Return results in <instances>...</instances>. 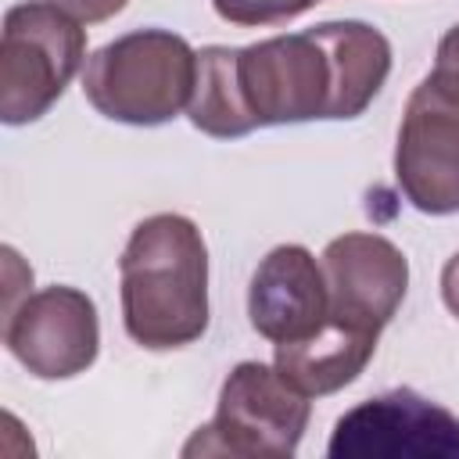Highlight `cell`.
I'll use <instances>...</instances> for the list:
<instances>
[{"label": "cell", "instance_id": "6", "mask_svg": "<svg viewBox=\"0 0 459 459\" xmlns=\"http://www.w3.org/2000/svg\"><path fill=\"white\" fill-rule=\"evenodd\" d=\"M394 179L427 215L459 212V90L427 75L405 104Z\"/></svg>", "mask_w": 459, "mask_h": 459}, {"label": "cell", "instance_id": "5", "mask_svg": "<svg viewBox=\"0 0 459 459\" xmlns=\"http://www.w3.org/2000/svg\"><path fill=\"white\" fill-rule=\"evenodd\" d=\"M237 82L255 126L333 118V61L316 29L240 47Z\"/></svg>", "mask_w": 459, "mask_h": 459}, {"label": "cell", "instance_id": "12", "mask_svg": "<svg viewBox=\"0 0 459 459\" xmlns=\"http://www.w3.org/2000/svg\"><path fill=\"white\" fill-rule=\"evenodd\" d=\"M333 61V118H355L369 108L391 72V43L366 22L312 25Z\"/></svg>", "mask_w": 459, "mask_h": 459}, {"label": "cell", "instance_id": "14", "mask_svg": "<svg viewBox=\"0 0 459 459\" xmlns=\"http://www.w3.org/2000/svg\"><path fill=\"white\" fill-rule=\"evenodd\" d=\"M219 18L230 25H280L298 18L319 0H212Z\"/></svg>", "mask_w": 459, "mask_h": 459}, {"label": "cell", "instance_id": "16", "mask_svg": "<svg viewBox=\"0 0 459 459\" xmlns=\"http://www.w3.org/2000/svg\"><path fill=\"white\" fill-rule=\"evenodd\" d=\"M434 79H441L445 86L459 90V25L445 32V39L437 43V61L430 68Z\"/></svg>", "mask_w": 459, "mask_h": 459}, {"label": "cell", "instance_id": "3", "mask_svg": "<svg viewBox=\"0 0 459 459\" xmlns=\"http://www.w3.org/2000/svg\"><path fill=\"white\" fill-rule=\"evenodd\" d=\"M308 427V394L290 387L276 366L240 362L219 391V409L201 427L183 455H240V459H287Z\"/></svg>", "mask_w": 459, "mask_h": 459}, {"label": "cell", "instance_id": "9", "mask_svg": "<svg viewBox=\"0 0 459 459\" xmlns=\"http://www.w3.org/2000/svg\"><path fill=\"white\" fill-rule=\"evenodd\" d=\"M4 341L29 373L43 380L75 377L97 359V308L75 287H43L7 312Z\"/></svg>", "mask_w": 459, "mask_h": 459}, {"label": "cell", "instance_id": "1", "mask_svg": "<svg viewBox=\"0 0 459 459\" xmlns=\"http://www.w3.org/2000/svg\"><path fill=\"white\" fill-rule=\"evenodd\" d=\"M126 333L151 348H183L208 330V247L201 230L176 212L143 219L122 258Z\"/></svg>", "mask_w": 459, "mask_h": 459}, {"label": "cell", "instance_id": "17", "mask_svg": "<svg viewBox=\"0 0 459 459\" xmlns=\"http://www.w3.org/2000/svg\"><path fill=\"white\" fill-rule=\"evenodd\" d=\"M441 294H445L448 312L459 319V251L448 258V265H445V273H441Z\"/></svg>", "mask_w": 459, "mask_h": 459}, {"label": "cell", "instance_id": "15", "mask_svg": "<svg viewBox=\"0 0 459 459\" xmlns=\"http://www.w3.org/2000/svg\"><path fill=\"white\" fill-rule=\"evenodd\" d=\"M47 4H54L57 11H65L68 18H75V22H104V18H111V14H118L122 7H126V0H47Z\"/></svg>", "mask_w": 459, "mask_h": 459}, {"label": "cell", "instance_id": "11", "mask_svg": "<svg viewBox=\"0 0 459 459\" xmlns=\"http://www.w3.org/2000/svg\"><path fill=\"white\" fill-rule=\"evenodd\" d=\"M373 351H377L373 333H359V330H348L326 319L312 337L276 344L273 366L290 387H298L308 398H319V394H333L344 384H351L366 369Z\"/></svg>", "mask_w": 459, "mask_h": 459}, {"label": "cell", "instance_id": "10", "mask_svg": "<svg viewBox=\"0 0 459 459\" xmlns=\"http://www.w3.org/2000/svg\"><path fill=\"white\" fill-rule=\"evenodd\" d=\"M326 276L308 247L280 244L258 262L247 290V316L265 341L290 344L312 337L326 323Z\"/></svg>", "mask_w": 459, "mask_h": 459}, {"label": "cell", "instance_id": "8", "mask_svg": "<svg viewBox=\"0 0 459 459\" xmlns=\"http://www.w3.org/2000/svg\"><path fill=\"white\" fill-rule=\"evenodd\" d=\"M326 276V319L359 333L380 337L398 312L409 287L405 255L377 233H344L323 251Z\"/></svg>", "mask_w": 459, "mask_h": 459}, {"label": "cell", "instance_id": "13", "mask_svg": "<svg viewBox=\"0 0 459 459\" xmlns=\"http://www.w3.org/2000/svg\"><path fill=\"white\" fill-rule=\"evenodd\" d=\"M186 115L201 133L219 140H233L255 129V118L237 82V47L197 50V82Z\"/></svg>", "mask_w": 459, "mask_h": 459}, {"label": "cell", "instance_id": "4", "mask_svg": "<svg viewBox=\"0 0 459 459\" xmlns=\"http://www.w3.org/2000/svg\"><path fill=\"white\" fill-rule=\"evenodd\" d=\"M86 54L75 18L54 4H14L0 32V118L7 126L36 122L65 93Z\"/></svg>", "mask_w": 459, "mask_h": 459}, {"label": "cell", "instance_id": "7", "mask_svg": "<svg viewBox=\"0 0 459 459\" xmlns=\"http://www.w3.org/2000/svg\"><path fill=\"white\" fill-rule=\"evenodd\" d=\"M326 452L333 459H459V416L398 387L348 409Z\"/></svg>", "mask_w": 459, "mask_h": 459}, {"label": "cell", "instance_id": "2", "mask_svg": "<svg viewBox=\"0 0 459 459\" xmlns=\"http://www.w3.org/2000/svg\"><path fill=\"white\" fill-rule=\"evenodd\" d=\"M197 54L165 29H136L104 43L82 72L86 100L126 126H161L190 108Z\"/></svg>", "mask_w": 459, "mask_h": 459}]
</instances>
